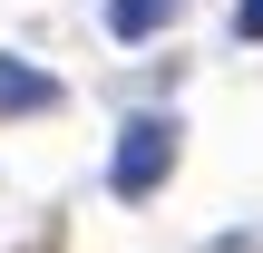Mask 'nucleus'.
<instances>
[{
    "label": "nucleus",
    "instance_id": "1",
    "mask_svg": "<svg viewBox=\"0 0 263 253\" xmlns=\"http://www.w3.org/2000/svg\"><path fill=\"white\" fill-rule=\"evenodd\" d=\"M176 146H185L176 117H127V127H117V156H107V195H117V205H146V195L176 176Z\"/></svg>",
    "mask_w": 263,
    "mask_h": 253
},
{
    "label": "nucleus",
    "instance_id": "2",
    "mask_svg": "<svg viewBox=\"0 0 263 253\" xmlns=\"http://www.w3.org/2000/svg\"><path fill=\"white\" fill-rule=\"evenodd\" d=\"M49 107H59V78L39 59H10L0 49V117H49Z\"/></svg>",
    "mask_w": 263,
    "mask_h": 253
},
{
    "label": "nucleus",
    "instance_id": "3",
    "mask_svg": "<svg viewBox=\"0 0 263 253\" xmlns=\"http://www.w3.org/2000/svg\"><path fill=\"white\" fill-rule=\"evenodd\" d=\"M185 0H107V39H156Z\"/></svg>",
    "mask_w": 263,
    "mask_h": 253
},
{
    "label": "nucleus",
    "instance_id": "4",
    "mask_svg": "<svg viewBox=\"0 0 263 253\" xmlns=\"http://www.w3.org/2000/svg\"><path fill=\"white\" fill-rule=\"evenodd\" d=\"M234 39H263V0H234Z\"/></svg>",
    "mask_w": 263,
    "mask_h": 253
}]
</instances>
